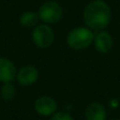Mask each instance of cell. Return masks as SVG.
<instances>
[{
  "instance_id": "52a82bcc",
  "label": "cell",
  "mask_w": 120,
  "mask_h": 120,
  "mask_svg": "<svg viewBox=\"0 0 120 120\" xmlns=\"http://www.w3.org/2000/svg\"><path fill=\"white\" fill-rule=\"evenodd\" d=\"M93 43L96 51L99 54H108L113 49L114 41H113V37L111 36V34L102 30V31L96 32V34L94 35Z\"/></svg>"
},
{
  "instance_id": "9c48e42d",
  "label": "cell",
  "mask_w": 120,
  "mask_h": 120,
  "mask_svg": "<svg viewBox=\"0 0 120 120\" xmlns=\"http://www.w3.org/2000/svg\"><path fill=\"white\" fill-rule=\"evenodd\" d=\"M106 110L103 104L94 101L87 104L84 111V116L86 120H106Z\"/></svg>"
},
{
  "instance_id": "8992f818",
  "label": "cell",
  "mask_w": 120,
  "mask_h": 120,
  "mask_svg": "<svg viewBox=\"0 0 120 120\" xmlns=\"http://www.w3.org/2000/svg\"><path fill=\"white\" fill-rule=\"evenodd\" d=\"M39 78V71L35 65L26 64L17 71L16 80L22 86H30L36 83Z\"/></svg>"
},
{
  "instance_id": "6da1fadb",
  "label": "cell",
  "mask_w": 120,
  "mask_h": 120,
  "mask_svg": "<svg viewBox=\"0 0 120 120\" xmlns=\"http://www.w3.org/2000/svg\"><path fill=\"white\" fill-rule=\"evenodd\" d=\"M112 19V11L105 1L93 0L84 6L82 20L85 26L92 31H102L109 26Z\"/></svg>"
},
{
  "instance_id": "277c9868",
  "label": "cell",
  "mask_w": 120,
  "mask_h": 120,
  "mask_svg": "<svg viewBox=\"0 0 120 120\" xmlns=\"http://www.w3.org/2000/svg\"><path fill=\"white\" fill-rule=\"evenodd\" d=\"M55 34L49 24L40 23L37 24L32 31V41L37 48L48 49L54 43Z\"/></svg>"
},
{
  "instance_id": "3957f363",
  "label": "cell",
  "mask_w": 120,
  "mask_h": 120,
  "mask_svg": "<svg viewBox=\"0 0 120 120\" xmlns=\"http://www.w3.org/2000/svg\"><path fill=\"white\" fill-rule=\"evenodd\" d=\"M38 17L45 24H54L60 21L63 17V8L56 1H46L39 6Z\"/></svg>"
},
{
  "instance_id": "5b68a950",
  "label": "cell",
  "mask_w": 120,
  "mask_h": 120,
  "mask_svg": "<svg viewBox=\"0 0 120 120\" xmlns=\"http://www.w3.org/2000/svg\"><path fill=\"white\" fill-rule=\"evenodd\" d=\"M35 112L43 117H51L57 112L58 104L54 98L50 96H40L35 100L34 103Z\"/></svg>"
},
{
  "instance_id": "ba28073f",
  "label": "cell",
  "mask_w": 120,
  "mask_h": 120,
  "mask_svg": "<svg viewBox=\"0 0 120 120\" xmlns=\"http://www.w3.org/2000/svg\"><path fill=\"white\" fill-rule=\"evenodd\" d=\"M17 68L12 60L0 57V82H12L16 79Z\"/></svg>"
},
{
  "instance_id": "8fae6325",
  "label": "cell",
  "mask_w": 120,
  "mask_h": 120,
  "mask_svg": "<svg viewBox=\"0 0 120 120\" xmlns=\"http://www.w3.org/2000/svg\"><path fill=\"white\" fill-rule=\"evenodd\" d=\"M0 96L5 101H11L16 96V86L12 82L3 83L0 89Z\"/></svg>"
},
{
  "instance_id": "7c38bea8",
  "label": "cell",
  "mask_w": 120,
  "mask_h": 120,
  "mask_svg": "<svg viewBox=\"0 0 120 120\" xmlns=\"http://www.w3.org/2000/svg\"><path fill=\"white\" fill-rule=\"evenodd\" d=\"M50 120H75L68 113L65 112H56L53 116H51Z\"/></svg>"
},
{
  "instance_id": "4fadbf2b",
  "label": "cell",
  "mask_w": 120,
  "mask_h": 120,
  "mask_svg": "<svg viewBox=\"0 0 120 120\" xmlns=\"http://www.w3.org/2000/svg\"><path fill=\"white\" fill-rule=\"evenodd\" d=\"M110 120H120V119H118V118H112V119H110Z\"/></svg>"
},
{
  "instance_id": "7a4b0ae2",
  "label": "cell",
  "mask_w": 120,
  "mask_h": 120,
  "mask_svg": "<svg viewBox=\"0 0 120 120\" xmlns=\"http://www.w3.org/2000/svg\"><path fill=\"white\" fill-rule=\"evenodd\" d=\"M94 32L86 26H77L66 36V43L74 51H83L93 44Z\"/></svg>"
},
{
  "instance_id": "30bf717a",
  "label": "cell",
  "mask_w": 120,
  "mask_h": 120,
  "mask_svg": "<svg viewBox=\"0 0 120 120\" xmlns=\"http://www.w3.org/2000/svg\"><path fill=\"white\" fill-rule=\"evenodd\" d=\"M38 21H39V17L38 14L35 12H32V11H26L24 12L19 18V23L22 27L24 29H32L33 30L36 25L38 24Z\"/></svg>"
}]
</instances>
